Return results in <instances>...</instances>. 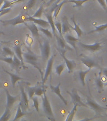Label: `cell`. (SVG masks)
I'll use <instances>...</instances> for the list:
<instances>
[{
    "mask_svg": "<svg viewBox=\"0 0 107 121\" xmlns=\"http://www.w3.org/2000/svg\"><path fill=\"white\" fill-rule=\"evenodd\" d=\"M30 22V23L25 22L24 25L29 29L30 32H32V36L34 37L38 38L39 37V28H38V27L37 26L35 23L32 22Z\"/></svg>",
    "mask_w": 107,
    "mask_h": 121,
    "instance_id": "obj_13",
    "label": "cell"
},
{
    "mask_svg": "<svg viewBox=\"0 0 107 121\" xmlns=\"http://www.w3.org/2000/svg\"><path fill=\"white\" fill-rule=\"evenodd\" d=\"M30 114V113H26V112H24L22 111V110L21 108L20 105H19L18 106V108H17V113H16V115L15 116V118L13 119V121H17V120H18V119H21V117H23V116H25V115H29Z\"/></svg>",
    "mask_w": 107,
    "mask_h": 121,
    "instance_id": "obj_25",
    "label": "cell"
},
{
    "mask_svg": "<svg viewBox=\"0 0 107 121\" xmlns=\"http://www.w3.org/2000/svg\"><path fill=\"white\" fill-rule=\"evenodd\" d=\"M81 60L83 64H85V66L91 69L93 68H99V65L97 62L93 59L89 58L88 57H83L81 58Z\"/></svg>",
    "mask_w": 107,
    "mask_h": 121,
    "instance_id": "obj_11",
    "label": "cell"
},
{
    "mask_svg": "<svg viewBox=\"0 0 107 121\" xmlns=\"http://www.w3.org/2000/svg\"><path fill=\"white\" fill-rule=\"evenodd\" d=\"M36 1L37 0H29L28 2L26 4V5L25 6L23 7V9L25 10V11H28L30 9H31L32 8L34 7V6L35 4Z\"/></svg>",
    "mask_w": 107,
    "mask_h": 121,
    "instance_id": "obj_33",
    "label": "cell"
},
{
    "mask_svg": "<svg viewBox=\"0 0 107 121\" xmlns=\"http://www.w3.org/2000/svg\"><path fill=\"white\" fill-rule=\"evenodd\" d=\"M21 1H23V0H12V1L4 0L3 4L1 8H0V12L3 11L4 9H6V8H7L11 7V6L14 5L15 4Z\"/></svg>",
    "mask_w": 107,
    "mask_h": 121,
    "instance_id": "obj_23",
    "label": "cell"
},
{
    "mask_svg": "<svg viewBox=\"0 0 107 121\" xmlns=\"http://www.w3.org/2000/svg\"><path fill=\"white\" fill-rule=\"evenodd\" d=\"M6 96H7V104H6V107H8L9 108H11L12 107V106L14 104L16 101L18 100L19 95H17L16 96H13L11 95V94L9 93V91L6 90Z\"/></svg>",
    "mask_w": 107,
    "mask_h": 121,
    "instance_id": "obj_19",
    "label": "cell"
},
{
    "mask_svg": "<svg viewBox=\"0 0 107 121\" xmlns=\"http://www.w3.org/2000/svg\"><path fill=\"white\" fill-rule=\"evenodd\" d=\"M65 67H66V64L65 63H62V64H60V65H59L58 66H57L56 68V73L59 76H60V74H62V71H64Z\"/></svg>",
    "mask_w": 107,
    "mask_h": 121,
    "instance_id": "obj_35",
    "label": "cell"
},
{
    "mask_svg": "<svg viewBox=\"0 0 107 121\" xmlns=\"http://www.w3.org/2000/svg\"><path fill=\"white\" fill-rule=\"evenodd\" d=\"M23 58V60H25V62H27L28 64H32L35 68L38 69V71L40 72V73L42 76V79H43V72L42 71V69L40 68V66L39 65L38 61H39V56L35 54L32 51L28 50L27 52L22 53Z\"/></svg>",
    "mask_w": 107,
    "mask_h": 121,
    "instance_id": "obj_1",
    "label": "cell"
},
{
    "mask_svg": "<svg viewBox=\"0 0 107 121\" xmlns=\"http://www.w3.org/2000/svg\"><path fill=\"white\" fill-rule=\"evenodd\" d=\"M68 94L70 95V96H71L72 101L74 104H77L78 106H81V107H88L86 104H84L81 100V97L77 93V90L76 89L74 88L73 89L71 92H69L67 91Z\"/></svg>",
    "mask_w": 107,
    "mask_h": 121,
    "instance_id": "obj_7",
    "label": "cell"
},
{
    "mask_svg": "<svg viewBox=\"0 0 107 121\" xmlns=\"http://www.w3.org/2000/svg\"><path fill=\"white\" fill-rule=\"evenodd\" d=\"M56 1V0H50V1L47 3V6H49L51 5V4H52L53 3Z\"/></svg>",
    "mask_w": 107,
    "mask_h": 121,
    "instance_id": "obj_47",
    "label": "cell"
},
{
    "mask_svg": "<svg viewBox=\"0 0 107 121\" xmlns=\"http://www.w3.org/2000/svg\"><path fill=\"white\" fill-rule=\"evenodd\" d=\"M55 56H56V55L54 54L53 56H51V58H49V59H48L47 68H46V69H45V75H44L43 79H42V84H43V85L45 84V83L46 82V80L47 79L48 77L51 75V72H52V66L53 63H54V59Z\"/></svg>",
    "mask_w": 107,
    "mask_h": 121,
    "instance_id": "obj_10",
    "label": "cell"
},
{
    "mask_svg": "<svg viewBox=\"0 0 107 121\" xmlns=\"http://www.w3.org/2000/svg\"><path fill=\"white\" fill-rule=\"evenodd\" d=\"M27 22H32L35 23V24L39 25L40 26L43 27V28H48L50 25H49L48 21L44 20L41 18H34L32 17H27Z\"/></svg>",
    "mask_w": 107,
    "mask_h": 121,
    "instance_id": "obj_12",
    "label": "cell"
},
{
    "mask_svg": "<svg viewBox=\"0 0 107 121\" xmlns=\"http://www.w3.org/2000/svg\"><path fill=\"white\" fill-rule=\"evenodd\" d=\"M62 35H65L66 33L70 32L71 29V25L68 20L66 17H64L62 18Z\"/></svg>",
    "mask_w": 107,
    "mask_h": 121,
    "instance_id": "obj_18",
    "label": "cell"
},
{
    "mask_svg": "<svg viewBox=\"0 0 107 121\" xmlns=\"http://www.w3.org/2000/svg\"><path fill=\"white\" fill-rule=\"evenodd\" d=\"M13 62H12V68L13 69H18L19 68L21 67V63L20 60L19 59L16 55L14 54L13 56Z\"/></svg>",
    "mask_w": 107,
    "mask_h": 121,
    "instance_id": "obj_27",
    "label": "cell"
},
{
    "mask_svg": "<svg viewBox=\"0 0 107 121\" xmlns=\"http://www.w3.org/2000/svg\"><path fill=\"white\" fill-rule=\"evenodd\" d=\"M88 1H94V0H68V2H71L75 4V5L73 6L74 8L75 7H81L83 6V3Z\"/></svg>",
    "mask_w": 107,
    "mask_h": 121,
    "instance_id": "obj_31",
    "label": "cell"
},
{
    "mask_svg": "<svg viewBox=\"0 0 107 121\" xmlns=\"http://www.w3.org/2000/svg\"><path fill=\"white\" fill-rule=\"evenodd\" d=\"M27 22V17H26V15L23 14V13H20L17 17L11 19V20H0V22L2 23L4 26L10 25L15 26L18 24L24 23L25 22Z\"/></svg>",
    "mask_w": 107,
    "mask_h": 121,
    "instance_id": "obj_2",
    "label": "cell"
},
{
    "mask_svg": "<svg viewBox=\"0 0 107 121\" xmlns=\"http://www.w3.org/2000/svg\"><path fill=\"white\" fill-rule=\"evenodd\" d=\"M11 113L10 112V108H9L7 107H6L5 111L4 112L1 117H0V121H8L11 117Z\"/></svg>",
    "mask_w": 107,
    "mask_h": 121,
    "instance_id": "obj_28",
    "label": "cell"
},
{
    "mask_svg": "<svg viewBox=\"0 0 107 121\" xmlns=\"http://www.w3.org/2000/svg\"><path fill=\"white\" fill-rule=\"evenodd\" d=\"M44 89L45 88H40V87H37L35 90V95H36L37 96H42Z\"/></svg>",
    "mask_w": 107,
    "mask_h": 121,
    "instance_id": "obj_40",
    "label": "cell"
},
{
    "mask_svg": "<svg viewBox=\"0 0 107 121\" xmlns=\"http://www.w3.org/2000/svg\"><path fill=\"white\" fill-rule=\"evenodd\" d=\"M104 86H107V83H104Z\"/></svg>",
    "mask_w": 107,
    "mask_h": 121,
    "instance_id": "obj_49",
    "label": "cell"
},
{
    "mask_svg": "<svg viewBox=\"0 0 107 121\" xmlns=\"http://www.w3.org/2000/svg\"><path fill=\"white\" fill-rule=\"evenodd\" d=\"M54 24L55 26H56V28H57V30L58 31L59 35H60L61 37L64 38L62 33V25H61V23L59 22H56V23H54Z\"/></svg>",
    "mask_w": 107,
    "mask_h": 121,
    "instance_id": "obj_37",
    "label": "cell"
},
{
    "mask_svg": "<svg viewBox=\"0 0 107 121\" xmlns=\"http://www.w3.org/2000/svg\"><path fill=\"white\" fill-rule=\"evenodd\" d=\"M38 28H39V30H40L42 32H43V34H45L47 37H49V38L52 37V33L50 30H48V29H46V28L41 27V26H40V27H39Z\"/></svg>",
    "mask_w": 107,
    "mask_h": 121,
    "instance_id": "obj_34",
    "label": "cell"
},
{
    "mask_svg": "<svg viewBox=\"0 0 107 121\" xmlns=\"http://www.w3.org/2000/svg\"><path fill=\"white\" fill-rule=\"evenodd\" d=\"M102 43H103V42H96V43H93V44L88 45V44H85V43L79 41V45L83 49L90 51L91 52H95L96 51H100L102 47Z\"/></svg>",
    "mask_w": 107,
    "mask_h": 121,
    "instance_id": "obj_6",
    "label": "cell"
},
{
    "mask_svg": "<svg viewBox=\"0 0 107 121\" xmlns=\"http://www.w3.org/2000/svg\"><path fill=\"white\" fill-rule=\"evenodd\" d=\"M98 2L99 3L100 5L102 6V7L103 8L105 11L107 10V4H106V2H105V0H97Z\"/></svg>",
    "mask_w": 107,
    "mask_h": 121,
    "instance_id": "obj_44",
    "label": "cell"
},
{
    "mask_svg": "<svg viewBox=\"0 0 107 121\" xmlns=\"http://www.w3.org/2000/svg\"><path fill=\"white\" fill-rule=\"evenodd\" d=\"M57 41V43H58L59 46L60 47V49H66V50H72L71 47H70L69 45L66 43V42L64 39V38L61 37L60 36H59L58 34H57L56 36Z\"/></svg>",
    "mask_w": 107,
    "mask_h": 121,
    "instance_id": "obj_20",
    "label": "cell"
},
{
    "mask_svg": "<svg viewBox=\"0 0 107 121\" xmlns=\"http://www.w3.org/2000/svg\"><path fill=\"white\" fill-rule=\"evenodd\" d=\"M68 2V1H66V0H63L61 3H59V4L57 5V6L56 8H55V9L54 10V18H57V15H58L59 13L60 12V9H61V8H62V6L64 5V4Z\"/></svg>",
    "mask_w": 107,
    "mask_h": 121,
    "instance_id": "obj_30",
    "label": "cell"
},
{
    "mask_svg": "<svg viewBox=\"0 0 107 121\" xmlns=\"http://www.w3.org/2000/svg\"><path fill=\"white\" fill-rule=\"evenodd\" d=\"M101 74H102V73L100 72L98 76H96L95 77V79H94V83H95L96 88L98 91V93L102 92L103 91L104 88V82L103 81Z\"/></svg>",
    "mask_w": 107,
    "mask_h": 121,
    "instance_id": "obj_17",
    "label": "cell"
},
{
    "mask_svg": "<svg viewBox=\"0 0 107 121\" xmlns=\"http://www.w3.org/2000/svg\"><path fill=\"white\" fill-rule=\"evenodd\" d=\"M64 39H65V40H66V42L67 43H68L69 45H71L72 47H73L74 50L77 51L76 42L79 41V40L78 39L74 37H73V36L71 35H70V34H67V35L65 34Z\"/></svg>",
    "mask_w": 107,
    "mask_h": 121,
    "instance_id": "obj_14",
    "label": "cell"
},
{
    "mask_svg": "<svg viewBox=\"0 0 107 121\" xmlns=\"http://www.w3.org/2000/svg\"><path fill=\"white\" fill-rule=\"evenodd\" d=\"M3 70L4 71V72L6 73H7L9 76H10V78H11V83H12L13 88H15V85H16V83H17V81H20V80H26V79H25V78H23L21 77H20L19 76L17 75V74H15L11 73H9V72L7 70H6L5 69H4V68H3Z\"/></svg>",
    "mask_w": 107,
    "mask_h": 121,
    "instance_id": "obj_21",
    "label": "cell"
},
{
    "mask_svg": "<svg viewBox=\"0 0 107 121\" xmlns=\"http://www.w3.org/2000/svg\"><path fill=\"white\" fill-rule=\"evenodd\" d=\"M60 83H59L58 85H57L56 86H54L52 85H50V88H51V90L52 92H54L55 94H56L57 96L59 97L61 101H62V102L64 103L66 106L68 105V102L67 100L65 99V98L63 97V96L62 95V94L60 93Z\"/></svg>",
    "mask_w": 107,
    "mask_h": 121,
    "instance_id": "obj_15",
    "label": "cell"
},
{
    "mask_svg": "<svg viewBox=\"0 0 107 121\" xmlns=\"http://www.w3.org/2000/svg\"><path fill=\"white\" fill-rule=\"evenodd\" d=\"M2 61H4V62H6L8 63V64H12V62H13V56L9 57H3L1 59Z\"/></svg>",
    "mask_w": 107,
    "mask_h": 121,
    "instance_id": "obj_43",
    "label": "cell"
},
{
    "mask_svg": "<svg viewBox=\"0 0 107 121\" xmlns=\"http://www.w3.org/2000/svg\"><path fill=\"white\" fill-rule=\"evenodd\" d=\"M43 9V6L42 5L39 8V9H38L37 11L34 13V15L32 16V17H34V18H41L42 16Z\"/></svg>",
    "mask_w": 107,
    "mask_h": 121,
    "instance_id": "obj_36",
    "label": "cell"
},
{
    "mask_svg": "<svg viewBox=\"0 0 107 121\" xmlns=\"http://www.w3.org/2000/svg\"><path fill=\"white\" fill-rule=\"evenodd\" d=\"M42 51V57L44 60H47L49 59L51 54V46L49 40H45L43 44L40 43Z\"/></svg>",
    "mask_w": 107,
    "mask_h": 121,
    "instance_id": "obj_8",
    "label": "cell"
},
{
    "mask_svg": "<svg viewBox=\"0 0 107 121\" xmlns=\"http://www.w3.org/2000/svg\"><path fill=\"white\" fill-rule=\"evenodd\" d=\"M0 35H1V33H0Z\"/></svg>",
    "mask_w": 107,
    "mask_h": 121,
    "instance_id": "obj_52",
    "label": "cell"
},
{
    "mask_svg": "<svg viewBox=\"0 0 107 121\" xmlns=\"http://www.w3.org/2000/svg\"><path fill=\"white\" fill-rule=\"evenodd\" d=\"M71 20L72 21H73V22L74 25V26H71V29L72 30H74V31L76 32V34H77L78 37H81V35H83V32L82 31V30H81V28H80L79 25H78L76 23V22L75 20H74V17H72Z\"/></svg>",
    "mask_w": 107,
    "mask_h": 121,
    "instance_id": "obj_24",
    "label": "cell"
},
{
    "mask_svg": "<svg viewBox=\"0 0 107 121\" xmlns=\"http://www.w3.org/2000/svg\"><path fill=\"white\" fill-rule=\"evenodd\" d=\"M45 17H47V20H48V22H49L50 26H51L52 30V34L54 36H56L57 35L56 32V26H55L54 22V20H53V17L52 13H45Z\"/></svg>",
    "mask_w": 107,
    "mask_h": 121,
    "instance_id": "obj_22",
    "label": "cell"
},
{
    "mask_svg": "<svg viewBox=\"0 0 107 121\" xmlns=\"http://www.w3.org/2000/svg\"><path fill=\"white\" fill-rule=\"evenodd\" d=\"M14 52H15V54L17 56V57L20 60L21 63V66L24 69H27V67L25 66L24 60H23V58L22 52H21V45H15L14 47Z\"/></svg>",
    "mask_w": 107,
    "mask_h": 121,
    "instance_id": "obj_16",
    "label": "cell"
},
{
    "mask_svg": "<svg viewBox=\"0 0 107 121\" xmlns=\"http://www.w3.org/2000/svg\"><path fill=\"white\" fill-rule=\"evenodd\" d=\"M95 26V29L93 30H91L90 32H88V34H92V33H94V32H102L103 31L105 30L106 28H107V23L103 25H101L100 26Z\"/></svg>",
    "mask_w": 107,
    "mask_h": 121,
    "instance_id": "obj_32",
    "label": "cell"
},
{
    "mask_svg": "<svg viewBox=\"0 0 107 121\" xmlns=\"http://www.w3.org/2000/svg\"><path fill=\"white\" fill-rule=\"evenodd\" d=\"M42 96V105H43V108L44 110V112L46 115L49 117V119L51 120H54V114H53L52 110L51 108V105L50 102H49L48 98H47V95H46V90L44 89L43 91V95Z\"/></svg>",
    "mask_w": 107,
    "mask_h": 121,
    "instance_id": "obj_3",
    "label": "cell"
},
{
    "mask_svg": "<svg viewBox=\"0 0 107 121\" xmlns=\"http://www.w3.org/2000/svg\"><path fill=\"white\" fill-rule=\"evenodd\" d=\"M33 42H34V40H33V38H32V37H30V35H29L28 34H26V43H27L29 46H30V45H32V43H33Z\"/></svg>",
    "mask_w": 107,
    "mask_h": 121,
    "instance_id": "obj_42",
    "label": "cell"
},
{
    "mask_svg": "<svg viewBox=\"0 0 107 121\" xmlns=\"http://www.w3.org/2000/svg\"><path fill=\"white\" fill-rule=\"evenodd\" d=\"M11 9L10 8H6V9H4L3 11L0 12V17H1V16H3V15H4V14H6V13H9V11H11Z\"/></svg>",
    "mask_w": 107,
    "mask_h": 121,
    "instance_id": "obj_45",
    "label": "cell"
},
{
    "mask_svg": "<svg viewBox=\"0 0 107 121\" xmlns=\"http://www.w3.org/2000/svg\"><path fill=\"white\" fill-rule=\"evenodd\" d=\"M3 1H4V0H0V8H1V6H2V5H3Z\"/></svg>",
    "mask_w": 107,
    "mask_h": 121,
    "instance_id": "obj_48",
    "label": "cell"
},
{
    "mask_svg": "<svg viewBox=\"0 0 107 121\" xmlns=\"http://www.w3.org/2000/svg\"><path fill=\"white\" fill-rule=\"evenodd\" d=\"M101 73H102V74L105 76V78L106 79H107V68L102 69V71H101Z\"/></svg>",
    "mask_w": 107,
    "mask_h": 121,
    "instance_id": "obj_46",
    "label": "cell"
},
{
    "mask_svg": "<svg viewBox=\"0 0 107 121\" xmlns=\"http://www.w3.org/2000/svg\"><path fill=\"white\" fill-rule=\"evenodd\" d=\"M3 52L5 54L6 56H13V54H14V53L12 51H11V49L8 48V47H3Z\"/></svg>",
    "mask_w": 107,
    "mask_h": 121,
    "instance_id": "obj_41",
    "label": "cell"
},
{
    "mask_svg": "<svg viewBox=\"0 0 107 121\" xmlns=\"http://www.w3.org/2000/svg\"><path fill=\"white\" fill-rule=\"evenodd\" d=\"M32 100H33V102H34V107H35V108L36 111L39 113V101H38V98L37 96H33L32 98Z\"/></svg>",
    "mask_w": 107,
    "mask_h": 121,
    "instance_id": "obj_38",
    "label": "cell"
},
{
    "mask_svg": "<svg viewBox=\"0 0 107 121\" xmlns=\"http://www.w3.org/2000/svg\"></svg>",
    "mask_w": 107,
    "mask_h": 121,
    "instance_id": "obj_53",
    "label": "cell"
},
{
    "mask_svg": "<svg viewBox=\"0 0 107 121\" xmlns=\"http://www.w3.org/2000/svg\"><path fill=\"white\" fill-rule=\"evenodd\" d=\"M2 58H3V57H1V55H0V60H1Z\"/></svg>",
    "mask_w": 107,
    "mask_h": 121,
    "instance_id": "obj_50",
    "label": "cell"
},
{
    "mask_svg": "<svg viewBox=\"0 0 107 121\" xmlns=\"http://www.w3.org/2000/svg\"><path fill=\"white\" fill-rule=\"evenodd\" d=\"M105 2H106V4H107V0H105Z\"/></svg>",
    "mask_w": 107,
    "mask_h": 121,
    "instance_id": "obj_51",
    "label": "cell"
},
{
    "mask_svg": "<svg viewBox=\"0 0 107 121\" xmlns=\"http://www.w3.org/2000/svg\"><path fill=\"white\" fill-rule=\"evenodd\" d=\"M56 49L58 51V52H59V54H60V56L62 57V58L64 59V61H65V64L67 66L68 68V70H69V73H71L73 71L74 68H75V67L76 66V62L74 61V60H69L67 57L65 56V54H66V51L67 50L66 49H60V48H58V47H57Z\"/></svg>",
    "mask_w": 107,
    "mask_h": 121,
    "instance_id": "obj_5",
    "label": "cell"
},
{
    "mask_svg": "<svg viewBox=\"0 0 107 121\" xmlns=\"http://www.w3.org/2000/svg\"><path fill=\"white\" fill-rule=\"evenodd\" d=\"M74 105L73 108L72 109V110L69 112V113L68 114V117L66 118V121H72L73 120L74 117V115H75L76 113V111H77V108L78 107L77 104H74Z\"/></svg>",
    "mask_w": 107,
    "mask_h": 121,
    "instance_id": "obj_29",
    "label": "cell"
},
{
    "mask_svg": "<svg viewBox=\"0 0 107 121\" xmlns=\"http://www.w3.org/2000/svg\"><path fill=\"white\" fill-rule=\"evenodd\" d=\"M20 91H21V98L20 100V105L21 107V108L23 112H26L27 108H28V96L26 95V92L25 91V90L23 86H20Z\"/></svg>",
    "mask_w": 107,
    "mask_h": 121,
    "instance_id": "obj_9",
    "label": "cell"
},
{
    "mask_svg": "<svg viewBox=\"0 0 107 121\" xmlns=\"http://www.w3.org/2000/svg\"><path fill=\"white\" fill-rule=\"evenodd\" d=\"M86 105H88V107H90L91 109L93 110L95 112L96 115H100L102 112H103L105 110L107 109V107H104L101 106L94 99H93V98H91L90 96L87 97Z\"/></svg>",
    "mask_w": 107,
    "mask_h": 121,
    "instance_id": "obj_4",
    "label": "cell"
},
{
    "mask_svg": "<svg viewBox=\"0 0 107 121\" xmlns=\"http://www.w3.org/2000/svg\"><path fill=\"white\" fill-rule=\"evenodd\" d=\"M90 71L91 69L88 68V69H87L86 71H82V70H81V71H79V79H80L81 84H82V85H83V86H85V77H86V76L90 73Z\"/></svg>",
    "mask_w": 107,
    "mask_h": 121,
    "instance_id": "obj_26",
    "label": "cell"
},
{
    "mask_svg": "<svg viewBox=\"0 0 107 121\" xmlns=\"http://www.w3.org/2000/svg\"><path fill=\"white\" fill-rule=\"evenodd\" d=\"M36 88H37V86L30 87V88H28V96H29V98H30V100L32 99V97L35 95V90Z\"/></svg>",
    "mask_w": 107,
    "mask_h": 121,
    "instance_id": "obj_39",
    "label": "cell"
}]
</instances>
